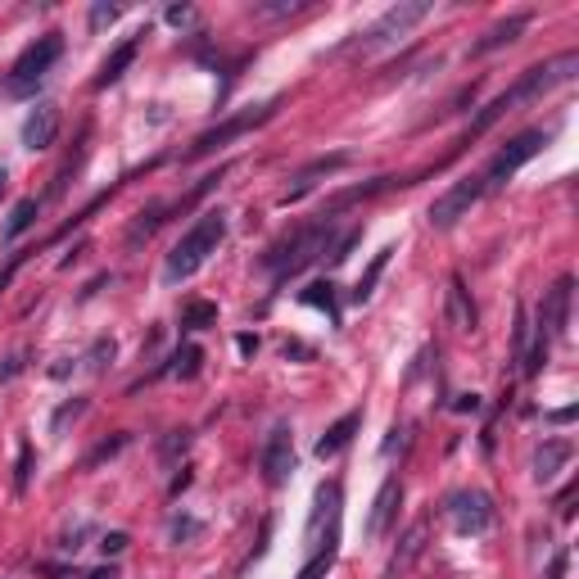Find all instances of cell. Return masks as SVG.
<instances>
[{
    "instance_id": "obj_1",
    "label": "cell",
    "mask_w": 579,
    "mask_h": 579,
    "mask_svg": "<svg viewBox=\"0 0 579 579\" xmlns=\"http://www.w3.org/2000/svg\"><path fill=\"white\" fill-rule=\"evenodd\" d=\"M574 69H579V55H574V51H565V55H556V60H547V64L525 69V73H520V82H516L511 91H502L498 100H489V105L471 118V127H466V145H471L475 136H484V132H489L498 118H507L511 109H520V105H529V100H543L552 87L570 82V78H574Z\"/></svg>"
},
{
    "instance_id": "obj_2",
    "label": "cell",
    "mask_w": 579,
    "mask_h": 579,
    "mask_svg": "<svg viewBox=\"0 0 579 579\" xmlns=\"http://www.w3.org/2000/svg\"><path fill=\"white\" fill-rule=\"evenodd\" d=\"M331 240H335V217H317V222L299 226L295 235L276 240V244L262 253V267L271 271L276 285H285L290 276H299L304 267H313L322 253H331Z\"/></svg>"
},
{
    "instance_id": "obj_3",
    "label": "cell",
    "mask_w": 579,
    "mask_h": 579,
    "mask_svg": "<svg viewBox=\"0 0 579 579\" xmlns=\"http://www.w3.org/2000/svg\"><path fill=\"white\" fill-rule=\"evenodd\" d=\"M222 235H226V213H222V208L199 213V217H195V226L172 244V253H168V262H163V285H181V280H190V276L208 262V253H217Z\"/></svg>"
},
{
    "instance_id": "obj_4",
    "label": "cell",
    "mask_w": 579,
    "mask_h": 579,
    "mask_svg": "<svg viewBox=\"0 0 579 579\" xmlns=\"http://www.w3.org/2000/svg\"><path fill=\"white\" fill-rule=\"evenodd\" d=\"M430 19V5L426 0H403V5H390L367 32H358L345 51H381V46H394L399 37H408L417 23H426Z\"/></svg>"
},
{
    "instance_id": "obj_5",
    "label": "cell",
    "mask_w": 579,
    "mask_h": 579,
    "mask_svg": "<svg viewBox=\"0 0 579 579\" xmlns=\"http://www.w3.org/2000/svg\"><path fill=\"white\" fill-rule=\"evenodd\" d=\"M60 55H64V32H46V37H37V41L19 55V64H14L10 96H28V91H37V87H41V78L60 64Z\"/></svg>"
},
{
    "instance_id": "obj_6",
    "label": "cell",
    "mask_w": 579,
    "mask_h": 579,
    "mask_svg": "<svg viewBox=\"0 0 579 579\" xmlns=\"http://www.w3.org/2000/svg\"><path fill=\"white\" fill-rule=\"evenodd\" d=\"M547 145V132H538V127H529V132H520L516 141H507L498 154H493V163L480 172V181H484V195L489 190H498V186H507V177H516L538 150Z\"/></svg>"
},
{
    "instance_id": "obj_7",
    "label": "cell",
    "mask_w": 579,
    "mask_h": 579,
    "mask_svg": "<svg viewBox=\"0 0 579 579\" xmlns=\"http://www.w3.org/2000/svg\"><path fill=\"white\" fill-rule=\"evenodd\" d=\"M276 109H280V100H267V105H258V109H244V114H235V118H226V123L208 127L204 136H195V145L186 150V159H204V154H213V150L231 145L235 136H244V132H253V127L271 123V118H276Z\"/></svg>"
},
{
    "instance_id": "obj_8",
    "label": "cell",
    "mask_w": 579,
    "mask_h": 579,
    "mask_svg": "<svg viewBox=\"0 0 579 579\" xmlns=\"http://www.w3.org/2000/svg\"><path fill=\"white\" fill-rule=\"evenodd\" d=\"M444 511H448V520H453V529H457L462 538L489 534V529L498 525V507H493V498H489V493H480V489H462V493H453Z\"/></svg>"
},
{
    "instance_id": "obj_9",
    "label": "cell",
    "mask_w": 579,
    "mask_h": 579,
    "mask_svg": "<svg viewBox=\"0 0 579 579\" xmlns=\"http://www.w3.org/2000/svg\"><path fill=\"white\" fill-rule=\"evenodd\" d=\"M480 199H484V181H480V177H462L453 190H444V195L430 204V226H435V231L457 226Z\"/></svg>"
},
{
    "instance_id": "obj_10",
    "label": "cell",
    "mask_w": 579,
    "mask_h": 579,
    "mask_svg": "<svg viewBox=\"0 0 579 579\" xmlns=\"http://www.w3.org/2000/svg\"><path fill=\"white\" fill-rule=\"evenodd\" d=\"M290 471H295V435H290V426H276L262 444V480L271 489H280L290 480Z\"/></svg>"
},
{
    "instance_id": "obj_11",
    "label": "cell",
    "mask_w": 579,
    "mask_h": 579,
    "mask_svg": "<svg viewBox=\"0 0 579 579\" xmlns=\"http://www.w3.org/2000/svg\"><path fill=\"white\" fill-rule=\"evenodd\" d=\"M322 529H326V534H340V484H335V480L317 489V502H313V520H308V552L335 547V543H326V538H322Z\"/></svg>"
},
{
    "instance_id": "obj_12",
    "label": "cell",
    "mask_w": 579,
    "mask_h": 579,
    "mask_svg": "<svg viewBox=\"0 0 579 579\" xmlns=\"http://www.w3.org/2000/svg\"><path fill=\"white\" fill-rule=\"evenodd\" d=\"M399 502H403V484H399V475H390V480L381 484V493L372 498V511H367V538H372V543L385 538V529H390Z\"/></svg>"
},
{
    "instance_id": "obj_13",
    "label": "cell",
    "mask_w": 579,
    "mask_h": 579,
    "mask_svg": "<svg viewBox=\"0 0 579 579\" xmlns=\"http://www.w3.org/2000/svg\"><path fill=\"white\" fill-rule=\"evenodd\" d=\"M60 136V105H37L23 118V150H51Z\"/></svg>"
},
{
    "instance_id": "obj_14",
    "label": "cell",
    "mask_w": 579,
    "mask_h": 579,
    "mask_svg": "<svg viewBox=\"0 0 579 579\" xmlns=\"http://www.w3.org/2000/svg\"><path fill=\"white\" fill-rule=\"evenodd\" d=\"M340 168H349V154H322V159H313V163H304L299 168V177H295V186H290L285 195H280V204H295V199H304L322 177H331V172H340Z\"/></svg>"
},
{
    "instance_id": "obj_15",
    "label": "cell",
    "mask_w": 579,
    "mask_h": 579,
    "mask_svg": "<svg viewBox=\"0 0 579 579\" xmlns=\"http://www.w3.org/2000/svg\"><path fill=\"white\" fill-rule=\"evenodd\" d=\"M426 538H430V520H412L408 525V534L399 538V547H394V556H390V579H399L403 570H412V561L426 552Z\"/></svg>"
},
{
    "instance_id": "obj_16",
    "label": "cell",
    "mask_w": 579,
    "mask_h": 579,
    "mask_svg": "<svg viewBox=\"0 0 579 579\" xmlns=\"http://www.w3.org/2000/svg\"><path fill=\"white\" fill-rule=\"evenodd\" d=\"M570 290H574V280H570V276H561V280L552 285L547 304L538 308V313H543V326H547V335H552V340H556V335H565V326H570Z\"/></svg>"
},
{
    "instance_id": "obj_17",
    "label": "cell",
    "mask_w": 579,
    "mask_h": 579,
    "mask_svg": "<svg viewBox=\"0 0 579 579\" xmlns=\"http://www.w3.org/2000/svg\"><path fill=\"white\" fill-rule=\"evenodd\" d=\"M475 304H471V290H466V280L453 271L448 276V326H457V331H475Z\"/></svg>"
},
{
    "instance_id": "obj_18",
    "label": "cell",
    "mask_w": 579,
    "mask_h": 579,
    "mask_svg": "<svg viewBox=\"0 0 579 579\" xmlns=\"http://www.w3.org/2000/svg\"><path fill=\"white\" fill-rule=\"evenodd\" d=\"M570 457H574V444H570V439H547V444L534 453V480H538V484H552L556 471H561Z\"/></svg>"
},
{
    "instance_id": "obj_19",
    "label": "cell",
    "mask_w": 579,
    "mask_h": 579,
    "mask_svg": "<svg viewBox=\"0 0 579 579\" xmlns=\"http://www.w3.org/2000/svg\"><path fill=\"white\" fill-rule=\"evenodd\" d=\"M529 28V14H511L507 23H498V28H489L475 46H471V55H493V51H502V46H511L520 32Z\"/></svg>"
},
{
    "instance_id": "obj_20",
    "label": "cell",
    "mask_w": 579,
    "mask_h": 579,
    "mask_svg": "<svg viewBox=\"0 0 579 579\" xmlns=\"http://www.w3.org/2000/svg\"><path fill=\"white\" fill-rule=\"evenodd\" d=\"M363 430V412H345L322 439H317V457H335V453H345L349 448V439Z\"/></svg>"
},
{
    "instance_id": "obj_21",
    "label": "cell",
    "mask_w": 579,
    "mask_h": 579,
    "mask_svg": "<svg viewBox=\"0 0 579 579\" xmlns=\"http://www.w3.org/2000/svg\"><path fill=\"white\" fill-rule=\"evenodd\" d=\"M141 37H145V32H136L132 41H123V46H118V51H114V55L105 60V69H100L96 87H114V82H118V78H123V73L132 69V60H136V51H141Z\"/></svg>"
},
{
    "instance_id": "obj_22",
    "label": "cell",
    "mask_w": 579,
    "mask_h": 579,
    "mask_svg": "<svg viewBox=\"0 0 579 579\" xmlns=\"http://www.w3.org/2000/svg\"><path fill=\"white\" fill-rule=\"evenodd\" d=\"M390 253H394V244H385V249H381V253L372 258V267H367V271L358 276V285L349 290V299H354V304H367V299L376 295V280H381V271L390 267Z\"/></svg>"
},
{
    "instance_id": "obj_23",
    "label": "cell",
    "mask_w": 579,
    "mask_h": 579,
    "mask_svg": "<svg viewBox=\"0 0 579 579\" xmlns=\"http://www.w3.org/2000/svg\"><path fill=\"white\" fill-rule=\"evenodd\" d=\"M37 213H41V199H19L14 208H10V222H5V231H0V240L5 244H14L32 222H37Z\"/></svg>"
},
{
    "instance_id": "obj_24",
    "label": "cell",
    "mask_w": 579,
    "mask_h": 579,
    "mask_svg": "<svg viewBox=\"0 0 579 579\" xmlns=\"http://www.w3.org/2000/svg\"><path fill=\"white\" fill-rule=\"evenodd\" d=\"M299 299H304L308 308H322L331 322H340V299H335V285H331V280H313Z\"/></svg>"
},
{
    "instance_id": "obj_25",
    "label": "cell",
    "mask_w": 579,
    "mask_h": 579,
    "mask_svg": "<svg viewBox=\"0 0 579 579\" xmlns=\"http://www.w3.org/2000/svg\"><path fill=\"white\" fill-rule=\"evenodd\" d=\"M199 363H204V349L199 345H181L177 354H172V376H181V381H195L199 376Z\"/></svg>"
},
{
    "instance_id": "obj_26",
    "label": "cell",
    "mask_w": 579,
    "mask_h": 579,
    "mask_svg": "<svg viewBox=\"0 0 579 579\" xmlns=\"http://www.w3.org/2000/svg\"><path fill=\"white\" fill-rule=\"evenodd\" d=\"M163 213H168L163 204H150V208H141V213H136V222H132V231H127V244H141V240H150V231L163 222Z\"/></svg>"
},
{
    "instance_id": "obj_27",
    "label": "cell",
    "mask_w": 579,
    "mask_h": 579,
    "mask_svg": "<svg viewBox=\"0 0 579 579\" xmlns=\"http://www.w3.org/2000/svg\"><path fill=\"white\" fill-rule=\"evenodd\" d=\"M181 326H186V331H204V326H217V304H208V299H195V304H186V313H181Z\"/></svg>"
},
{
    "instance_id": "obj_28",
    "label": "cell",
    "mask_w": 579,
    "mask_h": 579,
    "mask_svg": "<svg viewBox=\"0 0 579 579\" xmlns=\"http://www.w3.org/2000/svg\"><path fill=\"white\" fill-rule=\"evenodd\" d=\"M299 10H308L304 0H262V5H253V14H262V19H285V14H299Z\"/></svg>"
},
{
    "instance_id": "obj_29",
    "label": "cell",
    "mask_w": 579,
    "mask_h": 579,
    "mask_svg": "<svg viewBox=\"0 0 579 579\" xmlns=\"http://www.w3.org/2000/svg\"><path fill=\"white\" fill-rule=\"evenodd\" d=\"M168 534H172V543H190V538H199V534H204V525H199L195 516H172Z\"/></svg>"
},
{
    "instance_id": "obj_30",
    "label": "cell",
    "mask_w": 579,
    "mask_h": 579,
    "mask_svg": "<svg viewBox=\"0 0 579 579\" xmlns=\"http://www.w3.org/2000/svg\"><path fill=\"white\" fill-rule=\"evenodd\" d=\"M331 565H335V547H322V552H313V556H308V565L299 570V579H322Z\"/></svg>"
},
{
    "instance_id": "obj_31",
    "label": "cell",
    "mask_w": 579,
    "mask_h": 579,
    "mask_svg": "<svg viewBox=\"0 0 579 579\" xmlns=\"http://www.w3.org/2000/svg\"><path fill=\"white\" fill-rule=\"evenodd\" d=\"M82 412H87V399H73V403H64V408L51 417V430H55V435H64V430H69V421H78Z\"/></svg>"
},
{
    "instance_id": "obj_32",
    "label": "cell",
    "mask_w": 579,
    "mask_h": 579,
    "mask_svg": "<svg viewBox=\"0 0 579 579\" xmlns=\"http://www.w3.org/2000/svg\"><path fill=\"white\" fill-rule=\"evenodd\" d=\"M186 448H190V435H186V430H172V435L159 444V457H163V462H177Z\"/></svg>"
},
{
    "instance_id": "obj_33",
    "label": "cell",
    "mask_w": 579,
    "mask_h": 579,
    "mask_svg": "<svg viewBox=\"0 0 579 579\" xmlns=\"http://www.w3.org/2000/svg\"><path fill=\"white\" fill-rule=\"evenodd\" d=\"M123 448H127V435H114V439H105V444H100V448H96V453L82 462V466H87V471H96L105 457H114V453H123Z\"/></svg>"
},
{
    "instance_id": "obj_34",
    "label": "cell",
    "mask_w": 579,
    "mask_h": 579,
    "mask_svg": "<svg viewBox=\"0 0 579 579\" xmlns=\"http://www.w3.org/2000/svg\"><path fill=\"white\" fill-rule=\"evenodd\" d=\"M105 363H114V340H109V335H100V340L91 345V354H87V367H91V372H100Z\"/></svg>"
},
{
    "instance_id": "obj_35",
    "label": "cell",
    "mask_w": 579,
    "mask_h": 579,
    "mask_svg": "<svg viewBox=\"0 0 579 579\" xmlns=\"http://www.w3.org/2000/svg\"><path fill=\"white\" fill-rule=\"evenodd\" d=\"M32 480V444H19V475H14V489L23 493Z\"/></svg>"
},
{
    "instance_id": "obj_36",
    "label": "cell",
    "mask_w": 579,
    "mask_h": 579,
    "mask_svg": "<svg viewBox=\"0 0 579 579\" xmlns=\"http://www.w3.org/2000/svg\"><path fill=\"white\" fill-rule=\"evenodd\" d=\"M118 14H123L118 5H96V10H91V32H100V28H109V23L118 19Z\"/></svg>"
},
{
    "instance_id": "obj_37",
    "label": "cell",
    "mask_w": 579,
    "mask_h": 579,
    "mask_svg": "<svg viewBox=\"0 0 579 579\" xmlns=\"http://www.w3.org/2000/svg\"><path fill=\"white\" fill-rule=\"evenodd\" d=\"M127 543H132V538H127L123 529H109V534L100 538V552H105V556H118V552H123Z\"/></svg>"
},
{
    "instance_id": "obj_38",
    "label": "cell",
    "mask_w": 579,
    "mask_h": 579,
    "mask_svg": "<svg viewBox=\"0 0 579 579\" xmlns=\"http://www.w3.org/2000/svg\"><path fill=\"white\" fill-rule=\"evenodd\" d=\"M358 240H363V231H349L345 240H335V244H331V262H345V258H349V249H354Z\"/></svg>"
},
{
    "instance_id": "obj_39",
    "label": "cell",
    "mask_w": 579,
    "mask_h": 579,
    "mask_svg": "<svg viewBox=\"0 0 579 579\" xmlns=\"http://www.w3.org/2000/svg\"><path fill=\"white\" fill-rule=\"evenodd\" d=\"M168 23H172V28H190V23H195V10H190V5H172V10H168Z\"/></svg>"
},
{
    "instance_id": "obj_40",
    "label": "cell",
    "mask_w": 579,
    "mask_h": 579,
    "mask_svg": "<svg viewBox=\"0 0 579 579\" xmlns=\"http://www.w3.org/2000/svg\"><path fill=\"white\" fill-rule=\"evenodd\" d=\"M453 408H457V412H471V417H475V412H480V394H462V399H457Z\"/></svg>"
},
{
    "instance_id": "obj_41",
    "label": "cell",
    "mask_w": 579,
    "mask_h": 579,
    "mask_svg": "<svg viewBox=\"0 0 579 579\" xmlns=\"http://www.w3.org/2000/svg\"><path fill=\"white\" fill-rule=\"evenodd\" d=\"M285 358H313V349L299 345V340H285Z\"/></svg>"
},
{
    "instance_id": "obj_42",
    "label": "cell",
    "mask_w": 579,
    "mask_h": 579,
    "mask_svg": "<svg viewBox=\"0 0 579 579\" xmlns=\"http://www.w3.org/2000/svg\"><path fill=\"white\" fill-rule=\"evenodd\" d=\"M19 372H23V358H10L5 367H0V381H14Z\"/></svg>"
},
{
    "instance_id": "obj_43",
    "label": "cell",
    "mask_w": 579,
    "mask_h": 579,
    "mask_svg": "<svg viewBox=\"0 0 579 579\" xmlns=\"http://www.w3.org/2000/svg\"><path fill=\"white\" fill-rule=\"evenodd\" d=\"M235 349H240L244 358H249V354H258V335H240V340H235Z\"/></svg>"
},
{
    "instance_id": "obj_44",
    "label": "cell",
    "mask_w": 579,
    "mask_h": 579,
    "mask_svg": "<svg viewBox=\"0 0 579 579\" xmlns=\"http://www.w3.org/2000/svg\"><path fill=\"white\" fill-rule=\"evenodd\" d=\"M574 417H579V408H556V412H552L547 421H556V426H565V421H574Z\"/></svg>"
},
{
    "instance_id": "obj_45",
    "label": "cell",
    "mask_w": 579,
    "mask_h": 579,
    "mask_svg": "<svg viewBox=\"0 0 579 579\" xmlns=\"http://www.w3.org/2000/svg\"><path fill=\"white\" fill-rule=\"evenodd\" d=\"M87 579H118V570H114V565H100V570H91Z\"/></svg>"
},
{
    "instance_id": "obj_46",
    "label": "cell",
    "mask_w": 579,
    "mask_h": 579,
    "mask_svg": "<svg viewBox=\"0 0 579 579\" xmlns=\"http://www.w3.org/2000/svg\"><path fill=\"white\" fill-rule=\"evenodd\" d=\"M0 190H5V168H0Z\"/></svg>"
}]
</instances>
